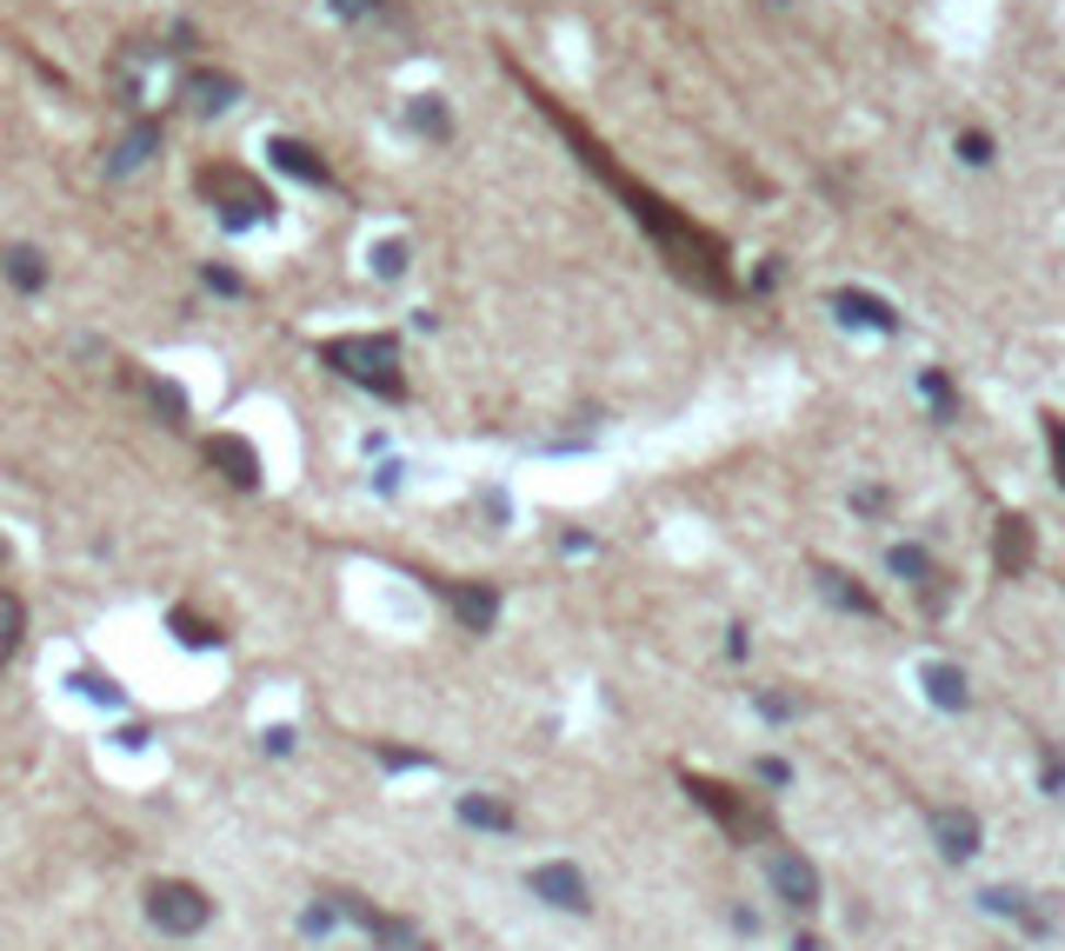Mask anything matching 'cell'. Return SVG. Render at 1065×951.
I'll return each instance as SVG.
<instances>
[{"instance_id": "6da1fadb", "label": "cell", "mask_w": 1065, "mask_h": 951, "mask_svg": "<svg viewBox=\"0 0 1065 951\" xmlns=\"http://www.w3.org/2000/svg\"><path fill=\"white\" fill-rule=\"evenodd\" d=\"M572 140H580V134H572ZM580 147H587V140H580ZM587 160H593V166L606 173V181H613V187L633 200L639 227L652 233V246L667 253V267H673V274H686V280H693V287H706V293H726V287H732V274H726V246H719L706 227L680 220V213H673L660 194H646V187H633V181H626V173H613V166L600 160V147H587Z\"/></svg>"}, {"instance_id": "7a4b0ae2", "label": "cell", "mask_w": 1065, "mask_h": 951, "mask_svg": "<svg viewBox=\"0 0 1065 951\" xmlns=\"http://www.w3.org/2000/svg\"><path fill=\"white\" fill-rule=\"evenodd\" d=\"M320 360L334 367L340 380L380 393V399H400V393H406V380H400V346H393L386 333H340V339L320 346Z\"/></svg>"}, {"instance_id": "3957f363", "label": "cell", "mask_w": 1065, "mask_h": 951, "mask_svg": "<svg viewBox=\"0 0 1065 951\" xmlns=\"http://www.w3.org/2000/svg\"><path fill=\"white\" fill-rule=\"evenodd\" d=\"M200 194L213 200V213H220V227H227V233H240V227H254V220H267V213H274L267 187L254 181L247 166H207V173H200Z\"/></svg>"}, {"instance_id": "277c9868", "label": "cell", "mask_w": 1065, "mask_h": 951, "mask_svg": "<svg viewBox=\"0 0 1065 951\" xmlns=\"http://www.w3.org/2000/svg\"><path fill=\"white\" fill-rule=\"evenodd\" d=\"M147 918H153L160 931H174V938H194V931L213 918V905H207V892L187 885V879H160V885H147Z\"/></svg>"}, {"instance_id": "5b68a950", "label": "cell", "mask_w": 1065, "mask_h": 951, "mask_svg": "<svg viewBox=\"0 0 1065 951\" xmlns=\"http://www.w3.org/2000/svg\"><path fill=\"white\" fill-rule=\"evenodd\" d=\"M340 918H354V925H360V931H367V938H373L380 951H433V944H427V938H420L414 925H406V918H386V912L360 905L354 892H340Z\"/></svg>"}, {"instance_id": "8992f818", "label": "cell", "mask_w": 1065, "mask_h": 951, "mask_svg": "<svg viewBox=\"0 0 1065 951\" xmlns=\"http://www.w3.org/2000/svg\"><path fill=\"white\" fill-rule=\"evenodd\" d=\"M686 786H693V799H699V805H706V812H713V819H719L732 838H766V832H773V825H766V819H760L746 799H732L726 786H713V778H686Z\"/></svg>"}, {"instance_id": "52a82bcc", "label": "cell", "mask_w": 1065, "mask_h": 951, "mask_svg": "<svg viewBox=\"0 0 1065 951\" xmlns=\"http://www.w3.org/2000/svg\"><path fill=\"white\" fill-rule=\"evenodd\" d=\"M766 879H773V892H779L792 912H819V872H812L799 851H773V858H766Z\"/></svg>"}, {"instance_id": "ba28073f", "label": "cell", "mask_w": 1065, "mask_h": 951, "mask_svg": "<svg viewBox=\"0 0 1065 951\" xmlns=\"http://www.w3.org/2000/svg\"><path fill=\"white\" fill-rule=\"evenodd\" d=\"M181 101H187L194 114L213 120V114H227V107L240 101V80H233V73H213V67H194V73L181 80Z\"/></svg>"}, {"instance_id": "9c48e42d", "label": "cell", "mask_w": 1065, "mask_h": 951, "mask_svg": "<svg viewBox=\"0 0 1065 951\" xmlns=\"http://www.w3.org/2000/svg\"><path fill=\"white\" fill-rule=\"evenodd\" d=\"M546 905H559V912H587L593 898H587V879L572 872V865H533V879H526Z\"/></svg>"}, {"instance_id": "30bf717a", "label": "cell", "mask_w": 1065, "mask_h": 951, "mask_svg": "<svg viewBox=\"0 0 1065 951\" xmlns=\"http://www.w3.org/2000/svg\"><path fill=\"white\" fill-rule=\"evenodd\" d=\"M207 460H213L233 486H261V453L240 440V432H220V440H207Z\"/></svg>"}, {"instance_id": "8fae6325", "label": "cell", "mask_w": 1065, "mask_h": 951, "mask_svg": "<svg viewBox=\"0 0 1065 951\" xmlns=\"http://www.w3.org/2000/svg\"><path fill=\"white\" fill-rule=\"evenodd\" d=\"M993 566L1006 572V579H1019L1026 566H1032V526H1026V519H999V526H993Z\"/></svg>"}, {"instance_id": "7c38bea8", "label": "cell", "mask_w": 1065, "mask_h": 951, "mask_svg": "<svg viewBox=\"0 0 1065 951\" xmlns=\"http://www.w3.org/2000/svg\"><path fill=\"white\" fill-rule=\"evenodd\" d=\"M833 313H840L846 326H866V333H892V326H899V313H892L885 300L859 293V287H840V293H833Z\"/></svg>"}, {"instance_id": "4fadbf2b", "label": "cell", "mask_w": 1065, "mask_h": 951, "mask_svg": "<svg viewBox=\"0 0 1065 951\" xmlns=\"http://www.w3.org/2000/svg\"><path fill=\"white\" fill-rule=\"evenodd\" d=\"M933 838H939V851H946L952 865H965V858L979 851V819L959 812V805H946V812H933Z\"/></svg>"}, {"instance_id": "5bb4252c", "label": "cell", "mask_w": 1065, "mask_h": 951, "mask_svg": "<svg viewBox=\"0 0 1065 951\" xmlns=\"http://www.w3.org/2000/svg\"><path fill=\"white\" fill-rule=\"evenodd\" d=\"M267 153H274L280 173H293L300 187H326V160H320L306 140H267Z\"/></svg>"}, {"instance_id": "9a60e30c", "label": "cell", "mask_w": 1065, "mask_h": 951, "mask_svg": "<svg viewBox=\"0 0 1065 951\" xmlns=\"http://www.w3.org/2000/svg\"><path fill=\"white\" fill-rule=\"evenodd\" d=\"M453 613H460L466 633H494V619H500V592H494V585H453Z\"/></svg>"}, {"instance_id": "2e32d148", "label": "cell", "mask_w": 1065, "mask_h": 951, "mask_svg": "<svg viewBox=\"0 0 1065 951\" xmlns=\"http://www.w3.org/2000/svg\"><path fill=\"white\" fill-rule=\"evenodd\" d=\"M819 592H826L833 605H846V613H866V619L879 613V599H872L853 572H840V566H819Z\"/></svg>"}, {"instance_id": "e0dca14e", "label": "cell", "mask_w": 1065, "mask_h": 951, "mask_svg": "<svg viewBox=\"0 0 1065 951\" xmlns=\"http://www.w3.org/2000/svg\"><path fill=\"white\" fill-rule=\"evenodd\" d=\"M926 699L933 706H946V712H965V699H972V692H965V672L959 665H926Z\"/></svg>"}, {"instance_id": "ac0fdd59", "label": "cell", "mask_w": 1065, "mask_h": 951, "mask_svg": "<svg viewBox=\"0 0 1065 951\" xmlns=\"http://www.w3.org/2000/svg\"><path fill=\"white\" fill-rule=\"evenodd\" d=\"M460 825H473V832H513V805L486 799V792H466L460 799Z\"/></svg>"}, {"instance_id": "d6986e66", "label": "cell", "mask_w": 1065, "mask_h": 951, "mask_svg": "<svg viewBox=\"0 0 1065 951\" xmlns=\"http://www.w3.org/2000/svg\"><path fill=\"white\" fill-rule=\"evenodd\" d=\"M885 572H899L906 585H933L939 579V566H933L926 546H885Z\"/></svg>"}, {"instance_id": "ffe728a7", "label": "cell", "mask_w": 1065, "mask_h": 951, "mask_svg": "<svg viewBox=\"0 0 1065 951\" xmlns=\"http://www.w3.org/2000/svg\"><path fill=\"white\" fill-rule=\"evenodd\" d=\"M0 267H8V280H14L21 293H40V287H47V259H40L34 246H8V253H0Z\"/></svg>"}, {"instance_id": "44dd1931", "label": "cell", "mask_w": 1065, "mask_h": 951, "mask_svg": "<svg viewBox=\"0 0 1065 951\" xmlns=\"http://www.w3.org/2000/svg\"><path fill=\"white\" fill-rule=\"evenodd\" d=\"M153 147H160V127H153V120H140V127H134V134H127V140L114 147V160H107V173H134V166H140V160H147Z\"/></svg>"}, {"instance_id": "7402d4cb", "label": "cell", "mask_w": 1065, "mask_h": 951, "mask_svg": "<svg viewBox=\"0 0 1065 951\" xmlns=\"http://www.w3.org/2000/svg\"><path fill=\"white\" fill-rule=\"evenodd\" d=\"M406 120H414V134H427V140H447V107H440V94H414L406 101Z\"/></svg>"}, {"instance_id": "603a6c76", "label": "cell", "mask_w": 1065, "mask_h": 951, "mask_svg": "<svg viewBox=\"0 0 1065 951\" xmlns=\"http://www.w3.org/2000/svg\"><path fill=\"white\" fill-rule=\"evenodd\" d=\"M14 646H21V605H14V592H0V665L14 659Z\"/></svg>"}, {"instance_id": "cb8c5ba5", "label": "cell", "mask_w": 1065, "mask_h": 951, "mask_svg": "<svg viewBox=\"0 0 1065 951\" xmlns=\"http://www.w3.org/2000/svg\"><path fill=\"white\" fill-rule=\"evenodd\" d=\"M373 274H380V280H400V274H406V240H380V246H373Z\"/></svg>"}, {"instance_id": "d4e9b609", "label": "cell", "mask_w": 1065, "mask_h": 951, "mask_svg": "<svg viewBox=\"0 0 1065 951\" xmlns=\"http://www.w3.org/2000/svg\"><path fill=\"white\" fill-rule=\"evenodd\" d=\"M147 399H153V406H160V413H167V419H174V426H181V419H187V393H181V386H167V380H147Z\"/></svg>"}, {"instance_id": "484cf974", "label": "cell", "mask_w": 1065, "mask_h": 951, "mask_svg": "<svg viewBox=\"0 0 1065 951\" xmlns=\"http://www.w3.org/2000/svg\"><path fill=\"white\" fill-rule=\"evenodd\" d=\"M1045 446H1052V473H1058V486H1065V419H1058V413H1045Z\"/></svg>"}, {"instance_id": "4316f807", "label": "cell", "mask_w": 1065, "mask_h": 951, "mask_svg": "<svg viewBox=\"0 0 1065 951\" xmlns=\"http://www.w3.org/2000/svg\"><path fill=\"white\" fill-rule=\"evenodd\" d=\"M67 685H80V692H88V699H101V706H120V692H114V685H107L101 672H73Z\"/></svg>"}, {"instance_id": "83f0119b", "label": "cell", "mask_w": 1065, "mask_h": 951, "mask_svg": "<svg viewBox=\"0 0 1065 951\" xmlns=\"http://www.w3.org/2000/svg\"><path fill=\"white\" fill-rule=\"evenodd\" d=\"M959 153H965L972 166H986V160H993V140H986V134H959Z\"/></svg>"}, {"instance_id": "f1b7e54d", "label": "cell", "mask_w": 1065, "mask_h": 951, "mask_svg": "<svg viewBox=\"0 0 1065 951\" xmlns=\"http://www.w3.org/2000/svg\"><path fill=\"white\" fill-rule=\"evenodd\" d=\"M919 386H926V399H933V406H939V413H952V406H959V399H952V386H946V380H939V373H926V380H919Z\"/></svg>"}, {"instance_id": "f546056e", "label": "cell", "mask_w": 1065, "mask_h": 951, "mask_svg": "<svg viewBox=\"0 0 1065 951\" xmlns=\"http://www.w3.org/2000/svg\"><path fill=\"white\" fill-rule=\"evenodd\" d=\"M174 633H181L187 646H213V633H207L200 619H187V613H174Z\"/></svg>"}, {"instance_id": "4dcf8cb0", "label": "cell", "mask_w": 1065, "mask_h": 951, "mask_svg": "<svg viewBox=\"0 0 1065 951\" xmlns=\"http://www.w3.org/2000/svg\"><path fill=\"white\" fill-rule=\"evenodd\" d=\"M786 778H792L786 758H760V786H786Z\"/></svg>"}, {"instance_id": "1f68e13d", "label": "cell", "mask_w": 1065, "mask_h": 951, "mask_svg": "<svg viewBox=\"0 0 1065 951\" xmlns=\"http://www.w3.org/2000/svg\"><path fill=\"white\" fill-rule=\"evenodd\" d=\"M334 14H347V21H367V14H380V0H334Z\"/></svg>"}, {"instance_id": "d6a6232c", "label": "cell", "mask_w": 1065, "mask_h": 951, "mask_svg": "<svg viewBox=\"0 0 1065 951\" xmlns=\"http://www.w3.org/2000/svg\"><path fill=\"white\" fill-rule=\"evenodd\" d=\"M207 287H213V293H240V274H227V267H207Z\"/></svg>"}, {"instance_id": "836d02e7", "label": "cell", "mask_w": 1065, "mask_h": 951, "mask_svg": "<svg viewBox=\"0 0 1065 951\" xmlns=\"http://www.w3.org/2000/svg\"><path fill=\"white\" fill-rule=\"evenodd\" d=\"M853 506H859V512H885V492H879V486H859Z\"/></svg>"}]
</instances>
